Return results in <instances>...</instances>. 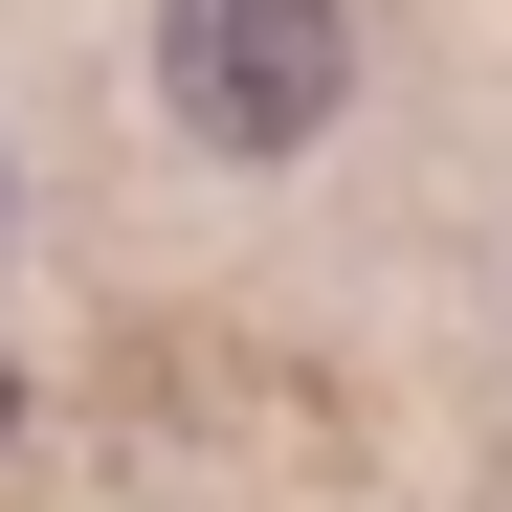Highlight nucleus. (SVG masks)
I'll list each match as a JSON object with an SVG mask.
<instances>
[{
  "mask_svg": "<svg viewBox=\"0 0 512 512\" xmlns=\"http://www.w3.org/2000/svg\"><path fill=\"white\" fill-rule=\"evenodd\" d=\"M156 112L179 156H312L357 112V0H156Z\"/></svg>",
  "mask_w": 512,
  "mask_h": 512,
  "instance_id": "obj_1",
  "label": "nucleus"
}]
</instances>
